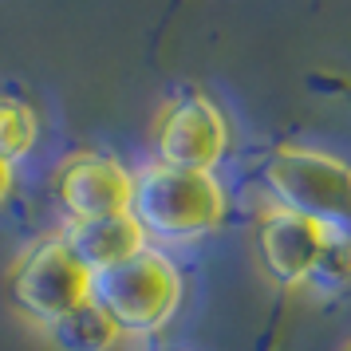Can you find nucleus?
<instances>
[{"label": "nucleus", "mask_w": 351, "mask_h": 351, "mask_svg": "<svg viewBox=\"0 0 351 351\" xmlns=\"http://www.w3.org/2000/svg\"><path fill=\"white\" fill-rule=\"evenodd\" d=\"M12 182H16V170H12L8 162L0 158V202H4L8 193H12Z\"/></svg>", "instance_id": "12"}, {"label": "nucleus", "mask_w": 351, "mask_h": 351, "mask_svg": "<svg viewBox=\"0 0 351 351\" xmlns=\"http://www.w3.org/2000/svg\"><path fill=\"white\" fill-rule=\"evenodd\" d=\"M91 285L95 276L71 253L60 233L32 241L24 253L12 261L8 269V304L12 312L36 324V328H51L56 319L75 312L80 304L91 300Z\"/></svg>", "instance_id": "3"}, {"label": "nucleus", "mask_w": 351, "mask_h": 351, "mask_svg": "<svg viewBox=\"0 0 351 351\" xmlns=\"http://www.w3.org/2000/svg\"><path fill=\"white\" fill-rule=\"evenodd\" d=\"M36 138H40L36 111L16 95H0V158L16 166L24 154H32Z\"/></svg>", "instance_id": "10"}, {"label": "nucleus", "mask_w": 351, "mask_h": 351, "mask_svg": "<svg viewBox=\"0 0 351 351\" xmlns=\"http://www.w3.org/2000/svg\"><path fill=\"white\" fill-rule=\"evenodd\" d=\"M130 186L134 174L111 154L83 150L60 166L56 174V202L67 221H95V217H114L130 209Z\"/></svg>", "instance_id": "7"}, {"label": "nucleus", "mask_w": 351, "mask_h": 351, "mask_svg": "<svg viewBox=\"0 0 351 351\" xmlns=\"http://www.w3.org/2000/svg\"><path fill=\"white\" fill-rule=\"evenodd\" d=\"M348 285H351V233L348 229H332L328 253H324L316 276H312V288L339 292V288H348Z\"/></svg>", "instance_id": "11"}, {"label": "nucleus", "mask_w": 351, "mask_h": 351, "mask_svg": "<svg viewBox=\"0 0 351 351\" xmlns=\"http://www.w3.org/2000/svg\"><path fill=\"white\" fill-rule=\"evenodd\" d=\"M60 237L71 245V253L95 272H107L114 265L130 261L134 253H143L146 233L138 229V221L130 213H114V217H95V221H64Z\"/></svg>", "instance_id": "8"}, {"label": "nucleus", "mask_w": 351, "mask_h": 351, "mask_svg": "<svg viewBox=\"0 0 351 351\" xmlns=\"http://www.w3.org/2000/svg\"><path fill=\"white\" fill-rule=\"evenodd\" d=\"M56 351H111L123 335L111 324V316L99 308L95 300L80 304L75 312H67L64 319H56L51 328H44Z\"/></svg>", "instance_id": "9"}, {"label": "nucleus", "mask_w": 351, "mask_h": 351, "mask_svg": "<svg viewBox=\"0 0 351 351\" xmlns=\"http://www.w3.org/2000/svg\"><path fill=\"white\" fill-rule=\"evenodd\" d=\"M332 229L328 225L300 217L292 209H269L256 225V256L269 280L280 288H308L316 276L319 261L328 253Z\"/></svg>", "instance_id": "6"}, {"label": "nucleus", "mask_w": 351, "mask_h": 351, "mask_svg": "<svg viewBox=\"0 0 351 351\" xmlns=\"http://www.w3.org/2000/svg\"><path fill=\"white\" fill-rule=\"evenodd\" d=\"M348 351H351V343H348Z\"/></svg>", "instance_id": "14"}, {"label": "nucleus", "mask_w": 351, "mask_h": 351, "mask_svg": "<svg viewBox=\"0 0 351 351\" xmlns=\"http://www.w3.org/2000/svg\"><path fill=\"white\" fill-rule=\"evenodd\" d=\"M182 272L162 249L146 245L143 253L95 272L91 300L111 316L119 335H158L182 308Z\"/></svg>", "instance_id": "2"}, {"label": "nucleus", "mask_w": 351, "mask_h": 351, "mask_svg": "<svg viewBox=\"0 0 351 351\" xmlns=\"http://www.w3.org/2000/svg\"><path fill=\"white\" fill-rule=\"evenodd\" d=\"M265 186L280 209L351 233V166L312 146H280L265 162Z\"/></svg>", "instance_id": "4"}, {"label": "nucleus", "mask_w": 351, "mask_h": 351, "mask_svg": "<svg viewBox=\"0 0 351 351\" xmlns=\"http://www.w3.org/2000/svg\"><path fill=\"white\" fill-rule=\"evenodd\" d=\"M158 351H186V348H158Z\"/></svg>", "instance_id": "13"}, {"label": "nucleus", "mask_w": 351, "mask_h": 351, "mask_svg": "<svg viewBox=\"0 0 351 351\" xmlns=\"http://www.w3.org/2000/svg\"><path fill=\"white\" fill-rule=\"evenodd\" d=\"M225 190L217 174L202 170H170L150 162L134 174L130 186V217L146 241H197L225 221Z\"/></svg>", "instance_id": "1"}, {"label": "nucleus", "mask_w": 351, "mask_h": 351, "mask_svg": "<svg viewBox=\"0 0 351 351\" xmlns=\"http://www.w3.org/2000/svg\"><path fill=\"white\" fill-rule=\"evenodd\" d=\"M229 150V123L221 107L202 91H182L162 107L154 123V158L170 170H202L213 174V166Z\"/></svg>", "instance_id": "5"}]
</instances>
